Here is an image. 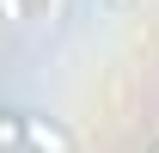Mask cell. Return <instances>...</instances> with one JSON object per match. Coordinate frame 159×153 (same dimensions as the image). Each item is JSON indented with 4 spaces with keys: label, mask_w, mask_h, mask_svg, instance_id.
Wrapping results in <instances>:
<instances>
[{
    "label": "cell",
    "mask_w": 159,
    "mask_h": 153,
    "mask_svg": "<svg viewBox=\"0 0 159 153\" xmlns=\"http://www.w3.org/2000/svg\"><path fill=\"white\" fill-rule=\"evenodd\" d=\"M25 153H80V141H74V129H67L61 116L25 110Z\"/></svg>",
    "instance_id": "obj_1"
},
{
    "label": "cell",
    "mask_w": 159,
    "mask_h": 153,
    "mask_svg": "<svg viewBox=\"0 0 159 153\" xmlns=\"http://www.w3.org/2000/svg\"><path fill=\"white\" fill-rule=\"evenodd\" d=\"M0 153H25V110L0 104Z\"/></svg>",
    "instance_id": "obj_2"
},
{
    "label": "cell",
    "mask_w": 159,
    "mask_h": 153,
    "mask_svg": "<svg viewBox=\"0 0 159 153\" xmlns=\"http://www.w3.org/2000/svg\"><path fill=\"white\" fill-rule=\"evenodd\" d=\"M98 12H104V19H135L141 0H98Z\"/></svg>",
    "instance_id": "obj_3"
},
{
    "label": "cell",
    "mask_w": 159,
    "mask_h": 153,
    "mask_svg": "<svg viewBox=\"0 0 159 153\" xmlns=\"http://www.w3.org/2000/svg\"><path fill=\"white\" fill-rule=\"evenodd\" d=\"M147 153H159V147H147Z\"/></svg>",
    "instance_id": "obj_4"
}]
</instances>
